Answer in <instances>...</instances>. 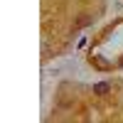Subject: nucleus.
<instances>
[{
    "mask_svg": "<svg viewBox=\"0 0 123 123\" xmlns=\"http://www.w3.org/2000/svg\"><path fill=\"white\" fill-rule=\"evenodd\" d=\"M108 91H111V84H108V81H101V84H96V86H94V94H101V96L108 94Z\"/></svg>",
    "mask_w": 123,
    "mask_h": 123,
    "instance_id": "f257e3e1",
    "label": "nucleus"
}]
</instances>
